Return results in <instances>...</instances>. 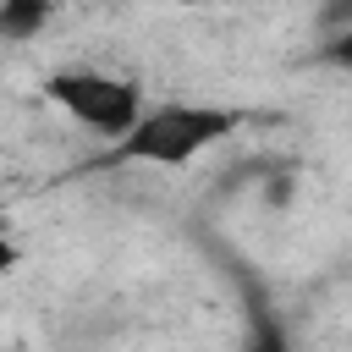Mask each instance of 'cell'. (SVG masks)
<instances>
[{
	"instance_id": "1",
	"label": "cell",
	"mask_w": 352,
	"mask_h": 352,
	"mask_svg": "<svg viewBox=\"0 0 352 352\" xmlns=\"http://www.w3.org/2000/svg\"><path fill=\"white\" fill-rule=\"evenodd\" d=\"M231 126H236V110H226V104L165 99V104H148V116L116 143V160L182 170V165H192L204 148H214L220 138H231Z\"/></svg>"
},
{
	"instance_id": "2",
	"label": "cell",
	"mask_w": 352,
	"mask_h": 352,
	"mask_svg": "<svg viewBox=\"0 0 352 352\" xmlns=\"http://www.w3.org/2000/svg\"><path fill=\"white\" fill-rule=\"evenodd\" d=\"M44 99L60 104L77 126L99 132V138H126L143 116H148V99L132 77H116V72H99V66H66V72H50L44 77Z\"/></svg>"
},
{
	"instance_id": "3",
	"label": "cell",
	"mask_w": 352,
	"mask_h": 352,
	"mask_svg": "<svg viewBox=\"0 0 352 352\" xmlns=\"http://www.w3.org/2000/svg\"><path fill=\"white\" fill-rule=\"evenodd\" d=\"M44 22H50V6H44V0H0V38L22 44V38H33Z\"/></svg>"
},
{
	"instance_id": "4",
	"label": "cell",
	"mask_w": 352,
	"mask_h": 352,
	"mask_svg": "<svg viewBox=\"0 0 352 352\" xmlns=\"http://www.w3.org/2000/svg\"><path fill=\"white\" fill-rule=\"evenodd\" d=\"M319 60H330L336 72H346V77H352V22H346L341 33H330V38L319 44Z\"/></svg>"
},
{
	"instance_id": "5",
	"label": "cell",
	"mask_w": 352,
	"mask_h": 352,
	"mask_svg": "<svg viewBox=\"0 0 352 352\" xmlns=\"http://www.w3.org/2000/svg\"><path fill=\"white\" fill-rule=\"evenodd\" d=\"M16 352H28V346H16Z\"/></svg>"
}]
</instances>
